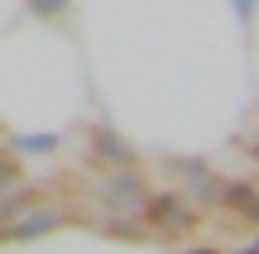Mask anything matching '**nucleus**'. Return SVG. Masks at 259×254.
Returning <instances> with one entry per match:
<instances>
[{"mask_svg":"<svg viewBox=\"0 0 259 254\" xmlns=\"http://www.w3.org/2000/svg\"><path fill=\"white\" fill-rule=\"evenodd\" d=\"M144 216H149V226L154 230H163V235H173V230H187L192 226V207H187L183 197H173V192H168V197H144Z\"/></svg>","mask_w":259,"mask_h":254,"instance_id":"1","label":"nucleus"},{"mask_svg":"<svg viewBox=\"0 0 259 254\" xmlns=\"http://www.w3.org/2000/svg\"><path fill=\"white\" fill-rule=\"evenodd\" d=\"M53 226H63V216H58V211H29L24 221L0 226V240H34V235H44V230H53Z\"/></svg>","mask_w":259,"mask_h":254,"instance_id":"2","label":"nucleus"},{"mask_svg":"<svg viewBox=\"0 0 259 254\" xmlns=\"http://www.w3.org/2000/svg\"><path fill=\"white\" fill-rule=\"evenodd\" d=\"M92 154H96V159H106V163H125V159H130V144H125L115 130L96 125V130H92Z\"/></svg>","mask_w":259,"mask_h":254,"instance_id":"3","label":"nucleus"},{"mask_svg":"<svg viewBox=\"0 0 259 254\" xmlns=\"http://www.w3.org/2000/svg\"><path fill=\"white\" fill-rule=\"evenodd\" d=\"M144 197H149V192H144V182H139L135 173L111 178V201H115V207H120V201H125V207H144Z\"/></svg>","mask_w":259,"mask_h":254,"instance_id":"4","label":"nucleus"},{"mask_svg":"<svg viewBox=\"0 0 259 254\" xmlns=\"http://www.w3.org/2000/svg\"><path fill=\"white\" fill-rule=\"evenodd\" d=\"M250 197H254V187H250V182H226L216 201H226V207H235V211H240V207H245Z\"/></svg>","mask_w":259,"mask_h":254,"instance_id":"5","label":"nucleus"},{"mask_svg":"<svg viewBox=\"0 0 259 254\" xmlns=\"http://www.w3.org/2000/svg\"><path fill=\"white\" fill-rule=\"evenodd\" d=\"M67 5H72V0H29V10H34L38 19H58V15H67Z\"/></svg>","mask_w":259,"mask_h":254,"instance_id":"6","label":"nucleus"},{"mask_svg":"<svg viewBox=\"0 0 259 254\" xmlns=\"http://www.w3.org/2000/svg\"><path fill=\"white\" fill-rule=\"evenodd\" d=\"M53 134H24V139H19V149H29V154H44V149H53Z\"/></svg>","mask_w":259,"mask_h":254,"instance_id":"7","label":"nucleus"},{"mask_svg":"<svg viewBox=\"0 0 259 254\" xmlns=\"http://www.w3.org/2000/svg\"><path fill=\"white\" fill-rule=\"evenodd\" d=\"M19 178V168H15V163H5V159H0V187H5V182H15Z\"/></svg>","mask_w":259,"mask_h":254,"instance_id":"8","label":"nucleus"},{"mask_svg":"<svg viewBox=\"0 0 259 254\" xmlns=\"http://www.w3.org/2000/svg\"><path fill=\"white\" fill-rule=\"evenodd\" d=\"M240 211H245V216H250V221H259V192H254V197H250V201H245V207H240Z\"/></svg>","mask_w":259,"mask_h":254,"instance_id":"9","label":"nucleus"},{"mask_svg":"<svg viewBox=\"0 0 259 254\" xmlns=\"http://www.w3.org/2000/svg\"><path fill=\"white\" fill-rule=\"evenodd\" d=\"M235 10H240V15H254V0H235Z\"/></svg>","mask_w":259,"mask_h":254,"instance_id":"10","label":"nucleus"},{"mask_svg":"<svg viewBox=\"0 0 259 254\" xmlns=\"http://www.w3.org/2000/svg\"><path fill=\"white\" fill-rule=\"evenodd\" d=\"M192 254H216V249H192Z\"/></svg>","mask_w":259,"mask_h":254,"instance_id":"11","label":"nucleus"},{"mask_svg":"<svg viewBox=\"0 0 259 254\" xmlns=\"http://www.w3.org/2000/svg\"><path fill=\"white\" fill-rule=\"evenodd\" d=\"M254 159H259V144H254Z\"/></svg>","mask_w":259,"mask_h":254,"instance_id":"12","label":"nucleus"},{"mask_svg":"<svg viewBox=\"0 0 259 254\" xmlns=\"http://www.w3.org/2000/svg\"><path fill=\"white\" fill-rule=\"evenodd\" d=\"M240 254H254V249H240Z\"/></svg>","mask_w":259,"mask_h":254,"instance_id":"13","label":"nucleus"},{"mask_svg":"<svg viewBox=\"0 0 259 254\" xmlns=\"http://www.w3.org/2000/svg\"><path fill=\"white\" fill-rule=\"evenodd\" d=\"M254 254H259V245H254Z\"/></svg>","mask_w":259,"mask_h":254,"instance_id":"14","label":"nucleus"}]
</instances>
